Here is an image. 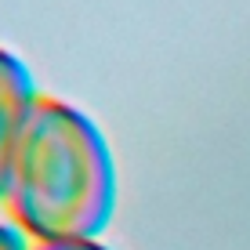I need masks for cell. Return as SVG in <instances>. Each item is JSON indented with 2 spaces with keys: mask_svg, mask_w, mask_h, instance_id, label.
<instances>
[{
  "mask_svg": "<svg viewBox=\"0 0 250 250\" xmlns=\"http://www.w3.org/2000/svg\"><path fill=\"white\" fill-rule=\"evenodd\" d=\"M29 250H109L102 239H83V243H33Z\"/></svg>",
  "mask_w": 250,
  "mask_h": 250,
  "instance_id": "4",
  "label": "cell"
},
{
  "mask_svg": "<svg viewBox=\"0 0 250 250\" xmlns=\"http://www.w3.org/2000/svg\"><path fill=\"white\" fill-rule=\"evenodd\" d=\"M0 250H29V239L15 221H0Z\"/></svg>",
  "mask_w": 250,
  "mask_h": 250,
  "instance_id": "3",
  "label": "cell"
},
{
  "mask_svg": "<svg viewBox=\"0 0 250 250\" xmlns=\"http://www.w3.org/2000/svg\"><path fill=\"white\" fill-rule=\"evenodd\" d=\"M4 207L33 243H83L105 232L116 210V167L109 142L80 109L40 94Z\"/></svg>",
  "mask_w": 250,
  "mask_h": 250,
  "instance_id": "1",
  "label": "cell"
},
{
  "mask_svg": "<svg viewBox=\"0 0 250 250\" xmlns=\"http://www.w3.org/2000/svg\"><path fill=\"white\" fill-rule=\"evenodd\" d=\"M40 91L33 83V73L22 58H15L7 47H0V200L11 182V167L19 156L22 134L37 113Z\"/></svg>",
  "mask_w": 250,
  "mask_h": 250,
  "instance_id": "2",
  "label": "cell"
}]
</instances>
